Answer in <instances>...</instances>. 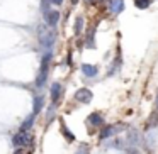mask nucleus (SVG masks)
Listing matches in <instances>:
<instances>
[{"label": "nucleus", "mask_w": 158, "mask_h": 154, "mask_svg": "<svg viewBox=\"0 0 158 154\" xmlns=\"http://www.w3.org/2000/svg\"><path fill=\"white\" fill-rule=\"evenodd\" d=\"M38 41L44 51L51 49L56 42V31L55 29H49L48 26H41L38 31Z\"/></svg>", "instance_id": "f257e3e1"}, {"label": "nucleus", "mask_w": 158, "mask_h": 154, "mask_svg": "<svg viewBox=\"0 0 158 154\" xmlns=\"http://www.w3.org/2000/svg\"><path fill=\"white\" fill-rule=\"evenodd\" d=\"M51 59H53V51L51 49L44 51L43 59H41V68H39V73H38V76H36V86H38V88H43L44 83H46V80H48L49 63H51Z\"/></svg>", "instance_id": "f03ea898"}, {"label": "nucleus", "mask_w": 158, "mask_h": 154, "mask_svg": "<svg viewBox=\"0 0 158 154\" xmlns=\"http://www.w3.org/2000/svg\"><path fill=\"white\" fill-rule=\"evenodd\" d=\"M32 134L29 130H19L14 137H12V146L17 149V147H24V146H29L32 142Z\"/></svg>", "instance_id": "7ed1b4c3"}, {"label": "nucleus", "mask_w": 158, "mask_h": 154, "mask_svg": "<svg viewBox=\"0 0 158 154\" xmlns=\"http://www.w3.org/2000/svg\"><path fill=\"white\" fill-rule=\"evenodd\" d=\"M73 97H75L77 102L83 103V105H89V103L92 102V98H94V93L90 92L89 88H85V86H83V88H78V90H77Z\"/></svg>", "instance_id": "20e7f679"}, {"label": "nucleus", "mask_w": 158, "mask_h": 154, "mask_svg": "<svg viewBox=\"0 0 158 154\" xmlns=\"http://www.w3.org/2000/svg\"><path fill=\"white\" fill-rule=\"evenodd\" d=\"M44 24L46 26H49V27H58V22H60V19H61V14H60L58 10H48V12H44Z\"/></svg>", "instance_id": "39448f33"}, {"label": "nucleus", "mask_w": 158, "mask_h": 154, "mask_svg": "<svg viewBox=\"0 0 158 154\" xmlns=\"http://www.w3.org/2000/svg\"><path fill=\"white\" fill-rule=\"evenodd\" d=\"M61 93H63V86L60 81H55L51 85V90H49V97H51V103H58L60 98H61Z\"/></svg>", "instance_id": "423d86ee"}, {"label": "nucleus", "mask_w": 158, "mask_h": 154, "mask_svg": "<svg viewBox=\"0 0 158 154\" xmlns=\"http://www.w3.org/2000/svg\"><path fill=\"white\" fill-rule=\"evenodd\" d=\"M107 9L112 15H119L124 10V0H109L107 2Z\"/></svg>", "instance_id": "0eeeda50"}, {"label": "nucleus", "mask_w": 158, "mask_h": 154, "mask_svg": "<svg viewBox=\"0 0 158 154\" xmlns=\"http://www.w3.org/2000/svg\"><path fill=\"white\" fill-rule=\"evenodd\" d=\"M80 69H82V73L87 76V78H95V76L99 75V68H97L95 65H89V63H83Z\"/></svg>", "instance_id": "6e6552de"}, {"label": "nucleus", "mask_w": 158, "mask_h": 154, "mask_svg": "<svg viewBox=\"0 0 158 154\" xmlns=\"http://www.w3.org/2000/svg\"><path fill=\"white\" fill-rule=\"evenodd\" d=\"M87 124H90V125H94V127H102L104 125V117L100 115L99 112H92L87 117Z\"/></svg>", "instance_id": "1a4fd4ad"}, {"label": "nucleus", "mask_w": 158, "mask_h": 154, "mask_svg": "<svg viewBox=\"0 0 158 154\" xmlns=\"http://www.w3.org/2000/svg\"><path fill=\"white\" fill-rule=\"evenodd\" d=\"M43 109H44V97H43V95H36L34 98H32V113L38 115Z\"/></svg>", "instance_id": "9d476101"}, {"label": "nucleus", "mask_w": 158, "mask_h": 154, "mask_svg": "<svg viewBox=\"0 0 158 154\" xmlns=\"http://www.w3.org/2000/svg\"><path fill=\"white\" fill-rule=\"evenodd\" d=\"M85 29V19L82 15H77L75 17V24H73V34L75 36H80Z\"/></svg>", "instance_id": "9b49d317"}, {"label": "nucleus", "mask_w": 158, "mask_h": 154, "mask_svg": "<svg viewBox=\"0 0 158 154\" xmlns=\"http://www.w3.org/2000/svg\"><path fill=\"white\" fill-rule=\"evenodd\" d=\"M114 132H116V127H112V125H102V130L99 132V139L100 140H106V139H109V137H112Z\"/></svg>", "instance_id": "f8f14e48"}, {"label": "nucleus", "mask_w": 158, "mask_h": 154, "mask_svg": "<svg viewBox=\"0 0 158 154\" xmlns=\"http://www.w3.org/2000/svg\"><path fill=\"white\" fill-rule=\"evenodd\" d=\"M34 122H36V113H29V115L26 117V120L22 122V125L19 130H31L32 125H34Z\"/></svg>", "instance_id": "ddd939ff"}, {"label": "nucleus", "mask_w": 158, "mask_h": 154, "mask_svg": "<svg viewBox=\"0 0 158 154\" xmlns=\"http://www.w3.org/2000/svg\"><path fill=\"white\" fill-rule=\"evenodd\" d=\"M60 129H61V134L65 136V139L68 140V142H73V140H75V134H73V132H70V130H68V127H66V124L63 122V120L60 122Z\"/></svg>", "instance_id": "4468645a"}, {"label": "nucleus", "mask_w": 158, "mask_h": 154, "mask_svg": "<svg viewBox=\"0 0 158 154\" xmlns=\"http://www.w3.org/2000/svg\"><path fill=\"white\" fill-rule=\"evenodd\" d=\"M127 136H129V137H127L126 140L131 144V146H136V144H139V139H138V130H136V129H131Z\"/></svg>", "instance_id": "2eb2a0df"}, {"label": "nucleus", "mask_w": 158, "mask_h": 154, "mask_svg": "<svg viewBox=\"0 0 158 154\" xmlns=\"http://www.w3.org/2000/svg\"><path fill=\"white\" fill-rule=\"evenodd\" d=\"M151 2L153 0H134V7L139 9V10H144V9H148L151 5Z\"/></svg>", "instance_id": "dca6fc26"}, {"label": "nucleus", "mask_w": 158, "mask_h": 154, "mask_svg": "<svg viewBox=\"0 0 158 154\" xmlns=\"http://www.w3.org/2000/svg\"><path fill=\"white\" fill-rule=\"evenodd\" d=\"M148 129H151V127H153V129H155V127H156L158 125V112H155V113H151V115H150V119H148Z\"/></svg>", "instance_id": "f3484780"}, {"label": "nucleus", "mask_w": 158, "mask_h": 154, "mask_svg": "<svg viewBox=\"0 0 158 154\" xmlns=\"http://www.w3.org/2000/svg\"><path fill=\"white\" fill-rule=\"evenodd\" d=\"M49 5H51V0H41V10H43V14L49 10Z\"/></svg>", "instance_id": "a211bd4d"}, {"label": "nucleus", "mask_w": 158, "mask_h": 154, "mask_svg": "<svg viewBox=\"0 0 158 154\" xmlns=\"http://www.w3.org/2000/svg\"><path fill=\"white\" fill-rule=\"evenodd\" d=\"M55 109H56V105H55V103H51V107L48 109V122H51L53 117H55Z\"/></svg>", "instance_id": "6ab92c4d"}, {"label": "nucleus", "mask_w": 158, "mask_h": 154, "mask_svg": "<svg viewBox=\"0 0 158 154\" xmlns=\"http://www.w3.org/2000/svg\"><path fill=\"white\" fill-rule=\"evenodd\" d=\"M75 154H89V147H87V146H82V147H80V149L77 151Z\"/></svg>", "instance_id": "aec40b11"}, {"label": "nucleus", "mask_w": 158, "mask_h": 154, "mask_svg": "<svg viewBox=\"0 0 158 154\" xmlns=\"http://www.w3.org/2000/svg\"><path fill=\"white\" fill-rule=\"evenodd\" d=\"M63 0H51V5H61Z\"/></svg>", "instance_id": "412c9836"}, {"label": "nucleus", "mask_w": 158, "mask_h": 154, "mask_svg": "<svg viewBox=\"0 0 158 154\" xmlns=\"http://www.w3.org/2000/svg\"><path fill=\"white\" fill-rule=\"evenodd\" d=\"M66 63H68V65H73V59H72V53H68V58H66Z\"/></svg>", "instance_id": "4be33fe9"}, {"label": "nucleus", "mask_w": 158, "mask_h": 154, "mask_svg": "<svg viewBox=\"0 0 158 154\" xmlns=\"http://www.w3.org/2000/svg\"><path fill=\"white\" fill-rule=\"evenodd\" d=\"M87 4H90V5H95V4H99V0H85Z\"/></svg>", "instance_id": "5701e85b"}, {"label": "nucleus", "mask_w": 158, "mask_h": 154, "mask_svg": "<svg viewBox=\"0 0 158 154\" xmlns=\"http://www.w3.org/2000/svg\"><path fill=\"white\" fill-rule=\"evenodd\" d=\"M14 154H24V151H22V147H17V149L14 151Z\"/></svg>", "instance_id": "b1692460"}, {"label": "nucleus", "mask_w": 158, "mask_h": 154, "mask_svg": "<svg viewBox=\"0 0 158 154\" xmlns=\"http://www.w3.org/2000/svg\"><path fill=\"white\" fill-rule=\"evenodd\" d=\"M127 154H139V152H138L136 149H129V151H127Z\"/></svg>", "instance_id": "393cba45"}, {"label": "nucleus", "mask_w": 158, "mask_h": 154, "mask_svg": "<svg viewBox=\"0 0 158 154\" xmlns=\"http://www.w3.org/2000/svg\"><path fill=\"white\" fill-rule=\"evenodd\" d=\"M78 2H80V0H70V4H72V5H77Z\"/></svg>", "instance_id": "a878e982"}, {"label": "nucleus", "mask_w": 158, "mask_h": 154, "mask_svg": "<svg viewBox=\"0 0 158 154\" xmlns=\"http://www.w3.org/2000/svg\"><path fill=\"white\" fill-rule=\"evenodd\" d=\"M156 107H158V95H156Z\"/></svg>", "instance_id": "bb28decb"}]
</instances>
